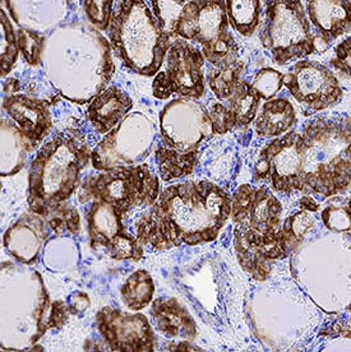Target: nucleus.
Masks as SVG:
<instances>
[{"instance_id":"nucleus-1","label":"nucleus","mask_w":351,"mask_h":352,"mask_svg":"<svg viewBox=\"0 0 351 352\" xmlns=\"http://www.w3.org/2000/svg\"><path fill=\"white\" fill-rule=\"evenodd\" d=\"M230 214L231 197L217 185L207 182L171 185L136 222V239L142 247L160 250L209 243L217 238Z\"/></svg>"},{"instance_id":"nucleus-2","label":"nucleus","mask_w":351,"mask_h":352,"mask_svg":"<svg viewBox=\"0 0 351 352\" xmlns=\"http://www.w3.org/2000/svg\"><path fill=\"white\" fill-rule=\"evenodd\" d=\"M91 155L82 135L61 134L46 143L30 170L31 211L45 217L62 206L77 189L79 174Z\"/></svg>"},{"instance_id":"nucleus-3","label":"nucleus","mask_w":351,"mask_h":352,"mask_svg":"<svg viewBox=\"0 0 351 352\" xmlns=\"http://www.w3.org/2000/svg\"><path fill=\"white\" fill-rule=\"evenodd\" d=\"M116 55L140 76H155L170 49V37L145 1H120L109 26Z\"/></svg>"},{"instance_id":"nucleus-4","label":"nucleus","mask_w":351,"mask_h":352,"mask_svg":"<svg viewBox=\"0 0 351 352\" xmlns=\"http://www.w3.org/2000/svg\"><path fill=\"white\" fill-rule=\"evenodd\" d=\"M346 141H350L349 123L339 125L321 119L308 124L300 134L304 190L331 197L349 188L350 146L340 148Z\"/></svg>"},{"instance_id":"nucleus-5","label":"nucleus","mask_w":351,"mask_h":352,"mask_svg":"<svg viewBox=\"0 0 351 352\" xmlns=\"http://www.w3.org/2000/svg\"><path fill=\"white\" fill-rule=\"evenodd\" d=\"M158 189V176L147 165L113 168L87 177L81 186L79 201L107 203L124 216L133 208L153 206Z\"/></svg>"},{"instance_id":"nucleus-6","label":"nucleus","mask_w":351,"mask_h":352,"mask_svg":"<svg viewBox=\"0 0 351 352\" xmlns=\"http://www.w3.org/2000/svg\"><path fill=\"white\" fill-rule=\"evenodd\" d=\"M259 38L280 65L316 52V43L301 1L267 3Z\"/></svg>"},{"instance_id":"nucleus-7","label":"nucleus","mask_w":351,"mask_h":352,"mask_svg":"<svg viewBox=\"0 0 351 352\" xmlns=\"http://www.w3.org/2000/svg\"><path fill=\"white\" fill-rule=\"evenodd\" d=\"M203 64L204 58L200 50L185 40H176L167 52V71L158 73L153 80V95L160 100L173 94L193 98L202 96Z\"/></svg>"},{"instance_id":"nucleus-8","label":"nucleus","mask_w":351,"mask_h":352,"mask_svg":"<svg viewBox=\"0 0 351 352\" xmlns=\"http://www.w3.org/2000/svg\"><path fill=\"white\" fill-rule=\"evenodd\" d=\"M301 164L300 134L291 132L262 150L255 164L257 177H270L273 189L279 192L304 190Z\"/></svg>"},{"instance_id":"nucleus-9","label":"nucleus","mask_w":351,"mask_h":352,"mask_svg":"<svg viewBox=\"0 0 351 352\" xmlns=\"http://www.w3.org/2000/svg\"><path fill=\"white\" fill-rule=\"evenodd\" d=\"M161 132L167 147L179 152L195 151L212 131L206 109L191 100H176L161 113Z\"/></svg>"},{"instance_id":"nucleus-10","label":"nucleus","mask_w":351,"mask_h":352,"mask_svg":"<svg viewBox=\"0 0 351 352\" xmlns=\"http://www.w3.org/2000/svg\"><path fill=\"white\" fill-rule=\"evenodd\" d=\"M284 85L299 102L323 110L343 98V89L332 72L315 62H299L284 76Z\"/></svg>"},{"instance_id":"nucleus-11","label":"nucleus","mask_w":351,"mask_h":352,"mask_svg":"<svg viewBox=\"0 0 351 352\" xmlns=\"http://www.w3.org/2000/svg\"><path fill=\"white\" fill-rule=\"evenodd\" d=\"M100 335L114 351H153L156 340L147 319L118 309H103L96 318Z\"/></svg>"},{"instance_id":"nucleus-12","label":"nucleus","mask_w":351,"mask_h":352,"mask_svg":"<svg viewBox=\"0 0 351 352\" xmlns=\"http://www.w3.org/2000/svg\"><path fill=\"white\" fill-rule=\"evenodd\" d=\"M234 235L239 263L246 272L259 281H264L268 276L270 261L284 259L289 253L281 229L270 234H259L255 230L237 225Z\"/></svg>"},{"instance_id":"nucleus-13","label":"nucleus","mask_w":351,"mask_h":352,"mask_svg":"<svg viewBox=\"0 0 351 352\" xmlns=\"http://www.w3.org/2000/svg\"><path fill=\"white\" fill-rule=\"evenodd\" d=\"M281 211V203L267 186L242 185L231 197L233 221L259 234L279 230Z\"/></svg>"},{"instance_id":"nucleus-14","label":"nucleus","mask_w":351,"mask_h":352,"mask_svg":"<svg viewBox=\"0 0 351 352\" xmlns=\"http://www.w3.org/2000/svg\"><path fill=\"white\" fill-rule=\"evenodd\" d=\"M228 26L225 1H184L173 36L204 45L226 32Z\"/></svg>"},{"instance_id":"nucleus-15","label":"nucleus","mask_w":351,"mask_h":352,"mask_svg":"<svg viewBox=\"0 0 351 352\" xmlns=\"http://www.w3.org/2000/svg\"><path fill=\"white\" fill-rule=\"evenodd\" d=\"M3 107L18 124L32 148L49 134L52 129V115L44 101L34 100L23 95H8Z\"/></svg>"},{"instance_id":"nucleus-16","label":"nucleus","mask_w":351,"mask_h":352,"mask_svg":"<svg viewBox=\"0 0 351 352\" xmlns=\"http://www.w3.org/2000/svg\"><path fill=\"white\" fill-rule=\"evenodd\" d=\"M308 14L327 44L350 31V1H309Z\"/></svg>"},{"instance_id":"nucleus-17","label":"nucleus","mask_w":351,"mask_h":352,"mask_svg":"<svg viewBox=\"0 0 351 352\" xmlns=\"http://www.w3.org/2000/svg\"><path fill=\"white\" fill-rule=\"evenodd\" d=\"M132 109V100L119 88L97 95L88 107V118L98 133L110 132Z\"/></svg>"},{"instance_id":"nucleus-18","label":"nucleus","mask_w":351,"mask_h":352,"mask_svg":"<svg viewBox=\"0 0 351 352\" xmlns=\"http://www.w3.org/2000/svg\"><path fill=\"white\" fill-rule=\"evenodd\" d=\"M151 314L161 333L176 338H194L197 327L192 317L176 299H158L153 302Z\"/></svg>"},{"instance_id":"nucleus-19","label":"nucleus","mask_w":351,"mask_h":352,"mask_svg":"<svg viewBox=\"0 0 351 352\" xmlns=\"http://www.w3.org/2000/svg\"><path fill=\"white\" fill-rule=\"evenodd\" d=\"M31 222L32 217L19 221L7 231L4 239L6 247L9 252L25 263H30L35 259L43 238L46 235L44 221L40 217H36L34 226H31Z\"/></svg>"},{"instance_id":"nucleus-20","label":"nucleus","mask_w":351,"mask_h":352,"mask_svg":"<svg viewBox=\"0 0 351 352\" xmlns=\"http://www.w3.org/2000/svg\"><path fill=\"white\" fill-rule=\"evenodd\" d=\"M88 231L92 247L107 248L124 231L123 214L107 203L95 202L88 213Z\"/></svg>"},{"instance_id":"nucleus-21","label":"nucleus","mask_w":351,"mask_h":352,"mask_svg":"<svg viewBox=\"0 0 351 352\" xmlns=\"http://www.w3.org/2000/svg\"><path fill=\"white\" fill-rule=\"evenodd\" d=\"M295 123V110L286 98H277L264 105L255 120V132L261 137H277Z\"/></svg>"},{"instance_id":"nucleus-22","label":"nucleus","mask_w":351,"mask_h":352,"mask_svg":"<svg viewBox=\"0 0 351 352\" xmlns=\"http://www.w3.org/2000/svg\"><path fill=\"white\" fill-rule=\"evenodd\" d=\"M156 161L160 175L165 182H170L192 174L198 161V151L179 152L169 147H160L156 151Z\"/></svg>"},{"instance_id":"nucleus-23","label":"nucleus","mask_w":351,"mask_h":352,"mask_svg":"<svg viewBox=\"0 0 351 352\" xmlns=\"http://www.w3.org/2000/svg\"><path fill=\"white\" fill-rule=\"evenodd\" d=\"M226 4L228 23L243 36H251L259 25L261 1L228 0Z\"/></svg>"},{"instance_id":"nucleus-24","label":"nucleus","mask_w":351,"mask_h":352,"mask_svg":"<svg viewBox=\"0 0 351 352\" xmlns=\"http://www.w3.org/2000/svg\"><path fill=\"white\" fill-rule=\"evenodd\" d=\"M259 96L253 91V88L246 82H239L233 96L228 98V110L235 119L237 126H246L255 120L258 106H259Z\"/></svg>"},{"instance_id":"nucleus-25","label":"nucleus","mask_w":351,"mask_h":352,"mask_svg":"<svg viewBox=\"0 0 351 352\" xmlns=\"http://www.w3.org/2000/svg\"><path fill=\"white\" fill-rule=\"evenodd\" d=\"M153 292L155 286L151 276L146 271H138L133 273L124 283L122 296L128 308L140 310L151 302Z\"/></svg>"},{"instance_id":"nucleus-26","label":"nucleus","mask_w":351,"mask_h":352,"mask_svg":"<svg viewBox=\"0 0 351 352\" xmlns=\"http://www.w3.org/2000/svg\"><path fill=\"white\" fill-rule=\"evenodd\" d=\"M242 71L243 64L237 60L216 67V69L209 77V85L212 92L220 100H228L239 85Z\"/></svg>"},{"instance_id":"nucleus-27","label":"nucleus","mask_w":351,"mask_h":352,"mask_svg":"<svg viewBox=\"0 0 351 352\" xmlns=\"http://www.w3.org/2000/svg\"><path fill=\"white\" fill-rule=\"evenodd\" d=\"M203 58L215 67L226 63L235 62L237 56V45L230 32H224L215 40L203 45Z\"/></svg>"},{"instance_id":"nucleus-28","label":"nucleus","mask_w":351,"mask_h":352,"mask_svg":"<svg viewBox=\"0 0 351 352\" xmlns=\"http://www.w3.org/2000/svg\"><path fill=\"white\" fill-rule=\"evenodd\" d=\"M1 76L8 74L17 59V34L9 22L6 12L1 8Z\"/></svg>"},{"instance_id":"nucleus-29","label":"nucleus","mask_w":351,"mask_h":352,"mask_svg":"<svg viewBox=\"0 0 351 352\" xmlns=\"http://www.w3.org/2000/svg\"><path fill=\"white\" fill-rule=\"evenodd\" d=\"M313 225H315V221L308 214L307 212L297 213L292 217H289L288 220L285 221L284 226L281 228V231L284 234L288 249L291 250V249L298 247L304 238V235Z\"/></svg>"},{"instance_id":"nucleus-30","label":"nucleus","mask_w":351,"mask_h":352,"mask_svg":"<svg viewBox=\"0 0 351 352\" xmlns=\"http://www.w3.org/2000/svg\"><path fill=\"white\" fill-rule=\"evenodd\" d=\"M109 253L114 259H140L143 256V247L137 241L136 236L120 232L107 245Z\"/></svg>"},{"instance_id":"nucleus-31","label":"nucleus","mask_w":351,"mask_h":352,"mask_svg":"<svg viewBox=\"0 0 351 352\" xmlns=\"http://www.w3.org/2000/svg\"><path fill=\"white\" fill-rule=\"evenodd\" d=\"M282 85H284V76L280 72L266 68L255 76L251 87L253 88V91L259 96V98L270 100L280 91Z\"/></svg>"},{"instance_id":"nucleus-32","label":"nucleus","mask_w":351,"mask_h":352,"mask_svg":"<svg viewBox=\"0 0 351 352\" xmlns=\"http://www.w3.org/2000/svg\"><path fill=\"white\" fill-rule=\"evenodd\" d=\"M17 43L18 49L23 54L28 64L37 65L44 49V36L21 28L17 32Z\"/></svg>"},{"instance_id":"nucleus-33","label":"nucleus","mask_w":351,"mask_h":352,"mask_svg":"<svg viewBox=\"0 0 351 352\" xmlns=\"http://www.w3.org/2000/svg\"><path fill=\"white\" fill-rule=\"evenodd\" d=\"M49 219V225L50 228L56 232H70L76 234L79 229V216L78 212L74 208H70L65 206H59L54 211L47 214Z\"/></svg>"},{"instance_id":"nucleus-34","label":"nucleus","mask_w":351,"mask_h":352,"mask_svg":"<svg viewBox=\"0 0 351 352\" xmlns=\"http://www.w3.org/2000/svg\"><path fill=\"white\" fill-rule=\"evenodd\" d=\"M114 1H94L87 0L85 1V10L87 13V17L95 26L106 30L110 26L111 22V8Z\"/></svg>"},{"instance_id":"nucleus-35","label":"nucleus","mask_w":351,"mask_h":352,"mask_svg":"<svg viewBox=\"0 0 351 352\" xmlns=\"http://www.w3.org/2000/svg\"><path fill=\"white\" fill-rule=\"evenodd\" d=\"M207 113L215 134H225L237 126L231 111L221 104H213Z\"/></svg>"},{"instance_id":"nucleus-36","label":"nucleus","mask_w":351,"mask_h":352,"mask_svg":"<svg viewBox=\"0 0 351 352\" xmlns=\"http://www.w3.org/2000/svg\"><path fill=\"white\" fill-rule=\"evenodd\" d=\"M322 220L326 226L334 231H348L350 229V211L346 207H327L322 212Z\"/></svg>"},{"instance_id":"nucleus-37","label":"nucleus","mask_w":351,"mask_h":352,"mask_svg":"<svg viewBox=\"0 0 351 352\" xmlns=\"http://www.w3.org/2000/svg\"><path fill=\"white\" fill-rule=\"evenodd\" d=\"M350 44L351 38H346L343 44H340L337 47V58L334 60V63H337V68L346 76L350 73Z\"/></svg>"},{"instance_id":"nucleus-38","label":"nucleus","mask_w":351,"mask_h":352,"mask_svg":"<svg viewBox=\"0 0 351 352\" xmlns=\"http://www.w3.org/2000/svg\"><path fill=\"white\" fill-rule=\"evenodd\" d=\"M68 318V309L65 307V304L63 301H55L52 309V314L49 318V324L47 327H55V328H61L63 323L67 320Z\"/></svg>"},{"instance_id":"nucleus-39","label":"nucleus","mask_w":351,"mask_h":352,"mask_svg":"<svg viewBox=\"0 0 351 352\" xmlns=\"http://www.w3.org/2000/svg\"><path fill=\"white\" fill-rule=\"evenodd\" d=\"M300 207H301L303 210H307V211L309 212H316L318 211V208H319L318 203H317L312 197H303V198L300 199Z\"/></svg>"},{"instance_id":"nucleus-40","label":"nucleus","mask_w":351,"mask_h":352,"mask_svg":"<svg viewBox=\"0 0 351 352\" xmlns=\"http://www.w3.org/2000/svg\"><path fill=\"white\" fill-rule=\"evenodd\" d=\"M167 349H169V351H197L198 350L188 344L187 341H183L180 344H171Z\"/></svg>"}]
</instances>
